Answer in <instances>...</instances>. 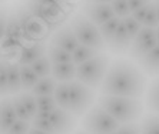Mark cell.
I'll use <instances>...</instances> for the list:
<instances>
[{"label":"cell","instance_id":"obj_48","mask_svg":"<svg viewBox=\"0 0 159 134\" xmlns=\"http://www.w3.org/2000/svg\"><path fill=\"white\" fill-rule=\"evenodd\" d=\"M0 60H2V53H0Z\"/></svg>","mask_w":159,"mask_h":134},{"label":"cell","instance_id":"obj_5","mask_svg":"<svg viewBox=\"0 0 159 134\" xmlns=\"http://www.w3.org/2000/svg\"><path fill=\"white\" fill-rule=\"evenodd\" d=\"M69 27L73 31L75 37L78 39L79 44L96 48L99 52H102L105 48V43L102 40V37H100L98 27L93 23L89 22L82 13L72 17L70 23H69Z\"/></svg>","mask_w":159,"mask_h":134},{"label":"cell","instance_id":"obj_21","mask_svg":"<svg viewBox=\"0 0 159 134\" xmlns=\"http://www.w3.org/2000/svg\"><path fill=\"white\" fill-rule=\"evenodd\" d=\"M23 47V41L19 39H13V37H7L3 36V39L0 40V53H2V59H3V53L7 54V57L4 60H9L11 57L17 56V53L20 52V48Z\"/></svg>","mask_w":159,"mask_h":134},{"label":"cell","instance_id":"obj_44","mask_svg":"<svg viewBox=\"0 0 159 134\" xmlns=\"http://www.w3.org/2000/svg\"><path fill=\"white\" fill-rule=\"evenodd\" d=\"M86 3H107L111 4L112 0H85Z\"/></svg>","mask_w":159,"mask_h":134},{"label":"cell","instance_id":"obj_43","mask_svg":"<svg viewBox=\"0 0 159 134\" xmlns=\"http://www.w3.org/2000/svg\"><path fill=\"white\" fill-rule=\"evenodd\" d=\"M27 134H52V133H46V131H42V130H37V128H33V127H30Z\"/></svg>","mask_w":159,"mask_h":134},{"label":"cell","instance_id":"obj_36","mask_svg":"<svg viewBox=\"0 0 159 134\" xmlns=\"http://www.w3.org/2000/svg\"><path fill=\"white\" fill-rule=\"evenodd\" d=\"M30 127H33V128H37V130H42V131H46V133H52L55 134L53 131V127L49 121V119H40V117H36L34 115L32 121H30Z\"/></svg>","mask_w":159,"mask_h":134},{"label":"cell","instance_id":"obj_4","mask_svg":"<svg viewBox=\"0 0 159 134\" xmlns=\"http://www.w3.org/2000/svg\"><path fill=\"white\" fill-rule=\"evenodd\" d=\"M82 130L89 134H109L115 133L120 124L109 115L99 104L90 107L82 117Z\"/></svg>","mask_w":159,"mask_h":134},{"label":"cell","instance_id":"obj_37","mask_svg":"<svg viewBox=\"0 0 159 134\" xmlns=\"http://www.w3.org/2000/svg\"><path fill=\"white\" fill-rule=\"evenodd\" d=\"M30 128L29 121H23V120H16L15 124L9 128L4 134H27Z\"/></svg>","mask_w":159,"mask_h":134},{"label":"cell","instance_id":"obj_14","mask_svg":"<svg viewBox=\"0 0 159 134\" xmlns=\"http://www.w3.org/2000/svg\"><path fill=\"white\" fill-rule=\"evenodd\" d=\"M27 10L36 17V19L42 20V22L48 26L49 23L57 22L60 17V4L56 6H39L34 3H27Z\"/></svg>","mask_w":159,"mask_h":134},{"label":"cell","instance_id":"obj_11","mask_svg":"<svg viewBox=\"0 0 159 134\" xmlns=\"http://www.w3.org/2000/svg\"><path fill=\"white\" fill-rule=\"evenodd\" d=\"M49 121L53 127L55 134H70L72 130L76 127V117L67 110L56 107L50 115Z\"/></svg>","mask_w":159,"mask_h":134},{"label":"cell","instance_id":"obj_45","mask_svg":"<svg viewBox=\"0 0 159 134\" xmlns=\"http://www.w3.org/2000/svg\"><path fill=\"white\" fill-rule=\"evenodd\" d=\"M152 3H153V7L156 10V16H158V23H159V0H152Z\"/></svg>","mask_w":159,"mask_h":134},{"label":"cell","instance_id":"obj_19","mask_svg":"<svg viewBox=\"0 0 159 134\" xmlns=\"http://www.w3.org/2000/svg\"><path fill=\"white\" fill-rule=\"evenodd\" d=\"M20 91H22V84L19 74V64L16 61L7 60V96H15Z\"/></svg>","mask_w":159,"mask_h":134},{"label":"cell","instance_id":"obj_15","mask_svg":"<svg viewBox=\"0 0 159 134\" xmlns=\"http://www.w3.org/2000/svg\"><path fill=\"white\" fill-rule=\"evenodd\" d=\"M44 54H46V46L43 43H33L32 46H23L16 56L17 57L16 63L20 66H30Z\"/></svg>","mask_w":159,"mask_h":134},{"label":"cell","instance_id":"obj_33","mask_svg":"<svg viewBox=\"0 0 159 134\" xmlns=\"http://www.w3.org/2000/svg\"><path fill=\"white\" fill-rule=\"evenodd\" d=\"M111 7H112V10H113V13H115V16L119 17V19H123V17L130 15L126 0H112Z\"/></svg>","mask_w":159,"mask_h":134},{"label":"cell","instance_id":"obj_20","mask_svg":"<svg viewBox=\"0 0 159 134\" xmlns=\"http://www.w3.org/2000/svg\"><path fill=\"white\" fill-rule=\"evenodd\" d=\"M56 84H57V82H56L52 76L42 77V78H39V82L34 84V87L30 90L29 93L33 94L34 97L36 96H53Z\"/></svg>","mask_w":159,"mask_h":134},{"label":"cell","instance_id":"obj_26","mask_svg":"<svg viewBox=\"0 0 159 134\" xmlns=\"http://www.w3.org/2000/svg\"><path fill=\"white\" fill-rule=\"evenodd\" d=\"M46 57L49 59L50 64H62V63H70L72 61V54L65 52L59 47L55 46H49L46 48Z\"/></svg>","mask_w":159,"mask_h":134},{"label":"cell","instance_id":"obj_35","mask_svg":"<svg viewBox=\"0 0 159 134\" xmlns=\"http://www.w3.org/2000/svg\"><path fill=\"white\" fill-rule=\"evenodd\" d=\"M142 26L143 27H151V29H156L159 26L158 23V16H156V10L153 7V3H151L148 11H146V16H145L143 22H142Z\"/></svg>","mask_w":159,"mask_h":134},{"label":"cell","instance_id":"obj_41","mask_svg":"<svg viewBox=\"0 0 159 134\" xmlns=\"http://www.w3.org/2000/svg\"><path fill=\"white\" fill-rule=\"evenodd\" d=\"M128 2V7H129V11L132 13V11L138 10V9L143 7L145 4L151 3L152 0H126Z\"/></svg>","mask_w":159,"mask_h":134},{"label":"cell","instance_id":"obj_28","mask_svg":"<svg viewBox=\"0 0 159 134\" xmlns=\"http://www.w3.org/2000/svg\"><path fill=\"white\" fill-rule=\"evenodd\" d=\"M119 23H120V19L119 17H112L111 20H107L106 23H103V24H100V26H98V30H99V34L100 37H102V40H103L105 43V47H106V43L112 39V36L115 34L116 29H118Z\"/></svg>","mask_w":159,"mask_h":134},{"label":"cell","instance_id":"obj_25","mask_svg":"<svg viewBox=\"0 0 159 134\" xmlns=\"http://www.w3.org/2000/svg\"><path fill=\"white\" fill-rule=\"evenodd\" d=\"M53 98H55L57 107L69 111V83L57 82L55 93H53Z\"/></svg>","mask_w":159,"mask_h":134},{"label":"cell","instance_id":"obj_30","mask_svg":"<svg viewBox=\"0 0 159 134\" xmlns=\"http://www.w3.org/2000/svg\"><path fill=\"white\" fill-rule=\"evenodd\" d=\"M30 67H32V70L36 73L39 78L48 77V76H50V71H52V64H50L49 59L46 57V54L42 56L40 59H37L34 63L30 64Z\"/></svg>","mask_w":159,"mask_h":134},{"label":"cell","instance_id":"obj_12","mask_svg":"<svg viewBox=\"0 0 159 134\" xmlns=\"http://www.w3.org/2000/svg\"><path fill=\"white\" fill-rule=\"evenodd\" d=\"M50 46L59 47L72 54L75 52V48L79 46V41L75 37V34L72 31V29L69 27V24H66V26L60 27V29H57L55 31V34L50 39Z\"/></svg>","mask_w":159,"mask_h":134},{"label":"cell","instance_id":"obj_23","mask_svg":"<svg viewBox=\"0 0 159 134\" xmlns=\"http://www.w3.org/2000/svg\"><path fill=\"white\" fill-rule=\"evenodd\" d=\"M99 53H102V52H99L96 48L88 47V46L79 44L78 47L75 48V52L72 53V63H73L75 66H79V64L85 63L88 60L93 59L95 56H98Z\"/></svg>","mask_w":159,"mask_h":134},{"label":"cell","instance_id":"obj_29","mask_svg":"<svg viewBox=\"0 0 159 134\" xmlns=\"http://www.w3.org/2000/svg\"><path fill=\"white\" fill-rule=\"evenodd\" d=\"M139 134H159V115L149 114L139 123Z\"/></svg>","mask_w":159,"mask_h":134},{"label":"cell","instance_id":"obj_3","mask_svg":"<svg viewBox=\"0 0 159 134\" xmlns=\"http://www.w3.org/2000/svg\"><path fill=\"white\" fill-rule=\"evenodd\" d=\"M111 64V59L105 53H99L93 59L76 66V78L79 83L88 86L89 89L96 90L100 87Z\"/></svg>","mask_w":159,"mask_h":134},{"label":"cell","instance_id":"obj_10","mask_svg":"<svg viewBox=\"0 0 159 134\" xmlns=\"http://www.w3.org/2000/svg\"><path fill=\"white\" fill-rule=\"evenodd\" d=\"M82 15L96 27L115 17L111 4L107 3H85L82 6Z\"/></svg>","mask_w":159,"mask_h":134},{"label":"cell","instance_id":"obj_9","mask_svg":"<svg viewBox=\"0 0 159 134\" xmlns=\"http://www.w3.org/2000/svg\"><path fill=\"white\" fill-rule=\"evenodd\" d=\"M10 100L17 120H23V121H29L30 123L37 113L33 94H30L29 91H23V93H17L15 96H11Z\"/></svg>","mask_w":159,"mask_h":134},{"label":"cell","instance_id":"obj_27","mask_svg":"<svg viewBox=\"0 0 159 134\" xmlns=\"http://www.w3.org/2000/svg\"><path fill=\"white\" fill-rule=\"evenodd\" d=\"M4 36L13 37V39H19V40L23 41V31H22L20 24H19V20H17L16 13H10V15L7 16L6 29H4Z\"/></svg>","mask_w":159,"mask_h":134},{"label":"cell","instance_id":"obj_42","mask_svg":"<svg viewBox=\"0 0 159 134\" xmlns=\"http://www.w3.org/2000/svg\"><path fill=\"white\" fill-rule=\"evenodd\" d=\"M29 2L39 4V6H56V4H60V0H29Z\"/></svg>","mask_w":159,"mask_h":134},{"label":"cell","instance_id":"obj_34","mask_svg":"<svg viewBox=\"0 0 159 134\" xmlns=\"http://www.w3.org/2000/svg\"><path fill=\"white\" fill-rule=\"evenodd\" d=\"M7 96V60H0V97Z\"/></svg>","mask_w":159,"mask_h":134},{"label":"cell","instance_id":"obj_16","mask_svg":"<svg viewBox=\"0 0 159 134\" xmlns=\"http://www.w3.org/2000/svg\"><path fill=\"white\" fill-rule=\"evenodd\" d=\"M138 66L143 74L159 77V46L156 44L151 52L138 60Z\"/></svg>","mask_w":159,"mask_h":134},{"label":"cell","instance_id":"obj_2","mask_svg":"<svg viewBox=\"0 0 159 134\" xmlns=\"http://www.w3.org/2000/svg\"><path fill=\"white\" fill-rule=\"evenodd\" d=\"M98 104L119 124L136 123L143 113V103L141 98L120 96H102L98 98Z\"/></svg>","mask_w":159,"mask_h":134},{"label":"cell","instance_id":"obj_1","mask_svg":"<svg viewBox=\"0 0 159 134\" xmlns=\"http://www.w3.org/2000/svg\"><path fill=\"white\" fill-rule=\"evenodd\" d=\"M146 89V77L132 61L118 59L109 64L99 90L106 96L141 98Z\"/></svg>","mask_w":159,"mask_h":134},{"label":"cell","instance_id":"obj_32","mask_svg":"<svg viewBox=\"0 0 159 134\" xmlns=\"http://www.w3.org/2000/svg\"><path fill=\"white\" fill-rule=\"evenodd\" d=\"M120 20H122L123 26H125V30L128 31V34H129L130 40H133V39L136 37V34L139 33V30L142 29V24L141 23H138L130 15L126 16V17H123V19H120Z\"/></svg>","mask_w":159,"mask_h":134},{"label":"cell","instance_id":"obj_31","mask_svg":"<svg viewBox=\"0 0 159 134\" xmlns=\"http://www.w3.org/2000/svg\"><path fill=\"white\" fill-rule=\"evenodd\" d=\"M34 101H36V107L37 111H48L52 113L57 106H56V101L53 98V96H36L34 97Z\"/></svg>","mask_w":159,"mask_h":134},{"label":"cell","instance_id":"obj_39","mask_svg":"<svg viewBox=\"0 0 159 134\" xmlns=\"http://www.w3.org/2000/svg\"><path fill=\"white\" fill-rule=\"evenodd\" d=\"M151 3H152V2H151ZM151 3L145 4L143 7H141V9H138V10L132 11V13H130V16H132V17L136 20L138 23H141V24H142V22H143L145 16H146V11H148V9H149V6H151Z\"/></svg>","mask_w":159,"mask_h":134},{"label":"cell","instance_id":"obj_6","mask_svg":"<svg viewBox=\"0 0 159 134\" xmlns=\"http://www.w3.org/2000/svg\"><path fill=\"white\" fill-rule=\"evenodd\" d=\"M95 101V90L79 83L78 80L69 82V111L78 119L92 107Z\"/></svg>","mask_w":159,"mask_h":134},{"label":"cell","instance_id":"obj_8","mask_svg":"<svg viewBox=\"0 0 159 134\" xmlns=\"http://www.w3.org/2000/svg\"><path fill=\"white\" fill-rule=\"evenodd\" d=\"M156 44H158V40H156L155 29L142 26L139 33L136 34V37L133 39L132 43H130V47L128 52H129V56L138 61L148 52H151Z\"/></svg>","mask_w":159,"mask_h":134},{"label":"cell","instance_id":"obj_51","mask_svg":"<svg viewBox=\"0 0 159 134\" xmlns=\"http://www.w3.org/2000/svg\"><path fill=\"white\" fill-rule=\"evenodd\" d=\"M158 46H159V41H158Z\"/></svg>","mask_w":159,"mask_h":134},{"label":"cell","instance_id":"obj_24","mask_svg":"<svg viewBox=\"0 0 159 134\" xmlns=\"http://www.w3.org/2000/svg\"><path fill=\"white\" fill-rule=\"evenodd\" d=\"M146 106L151 111L159 115V77H155L149 84L146 93Z\"/></svg>","mask_w":159,"mask_h":134},{"label":"cell","instance_id":"obj_17","mask_svg":"<svg viewBox=\"0 0 159 134\" xmlns=\"http://www.w3.org/2000/svg\"><path fill=\"white\" fill-rule=\"evenodd\" d=\"M17 120L11 106L10 96L3 97V100H0V134H4L10 128L15 121Z\"/></svg>","mask_w":159,"mask_h":134},{"label":"cell","instance_id":"obj_46","mask_svg":"<svg viewBox=\"0 0 159 134\" xmlns=\"http://www.w3.org/2000/svg\"><path fill=\"white\" fill-rule=\"evenodd\" d=\"M155 34H156V40L159 41V26L155 29Z\"/></svg>","mask_w":159,"mask_h":134},{"label":"cell","instance_id":"obj_13","mask_svg":"<svg viewBox=\"0 0 159 134\" xmlns=\"http://www.w3.org/2000/svg\"><path fill=\"white\" fill-rule=\"evenodd\" d=\"M130 43H132V40H130L129 34H128V31L125 30V26H123L122 20H120L115 34H113L111 40L106 43V47H107V50H111V52L115 53V54H125V53L129 50Z\"/></svg>","mask_w":159,"mask_h":134},{"label":"cell","instance_id":"obj_50","mask_svg":"<svg viewBox=\"0 0 159 134\" xmlns=\"http://www.w3.org/2000/svg\"><path fill=\"white\" fill-rule=\"evenodd\" d=\"M2 2H3V0H0V3H2Z\"/></svg>","mask_w":159,"mask_h":134},{"label":"cell","instance_id":"obj_40","mask_svg":"<svg viewBox=\"0 0 159 134\" xmlns=\"http://www.w3.org/2000/svg\"><path fill=\"white\" fill-rule=\"evenodd\" d=\"M7 9L6 7H0V40L4 36V29H6V22H7Z\"/></svg>","mask_w":159,"mask_h":134},{"label":"cell","instance_id":"obj_7","mask_svg":"<svg viewBox=\"0 0 159 134\" xmlns=\"http://www.w3.org/2000/svg\"><path fill=\"white\" fill-rule=\"evenodd\" d=\"M17 16L19 24L23 31V41H34V43H42L49 34V27L44 24L42 20L36 19L27 9H20L15 11Z\"/></svg>","mask_w":159,"mask_h":134},{"label":"cell","instance_id":"obj_47","mask_svg":"<svg viewBox=\"0 0 159 134\" xmlns=\"http://www.w3.org/2000/svg\"><path fill=\"white\" fill-rule=\"evenodd\" d=\"M73 134H89V133H86L85 130H79V131H76V133H73Z\"/></svg>","mask_w":159,"mask_h":134},{"label":"cell","instance_id":"obj_18","mask_svg":"<svg viewBox=\"0 0 159 134\" xmlns=\"http://www.w3.org/2000/svg\"><path fill=\"white\" fill-rule=\"evenodd\" d=\"M50 76L56 82L69 83L76 78V66L73 63H62V64H52Z\"/></svg>","mask_w":159,"mask_h":134},{"label":"cell","instance_id":"obj_49","mask_svg":"<svg viewBox=\"0 0 159 134\" xmlns=\"http://www.w3.org/2000/svg\"><path fill=\"white\" fill-rule=\"evenodd\" d=\"M109 134H116V131H115V133H109Z\"/></svg>","mask_w":159,"mask_h":134},{"label":"cell","instance_id":"obj_38","mask_svg":"<svg viewBox=\"0 0 159 134\" xmlns=\"http://www.w3.org/2000/svg\"><path fill=\"white\" fill-rule=\"evenodd\" d=\"M116 134H139V124L138 123H126L120 124L116 130Z\"/></svg>","mask_w":159,"mask_h":134},{"label":"cell","instance_id":"obj_22","mask_svg":"<svg viewBox=\"0 0 159 134\" xmlns=\"http://www.w3.org/2000/svg\"><path fill=\"white\" fill-rule=\"evenodd\" d=\"M19 74H20V84H22L23 91H30L34 87V84L39 82V77L32 70L30 66H20L19 64Z\"/></svg>","mask_w":159,"mask_h":134}]
</instances>
